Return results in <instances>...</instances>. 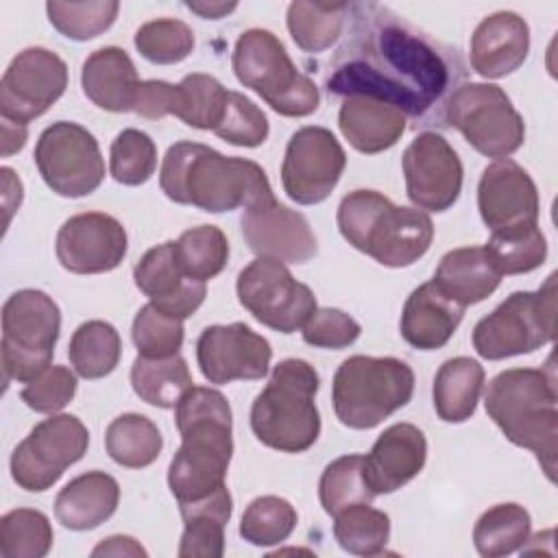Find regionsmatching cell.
Segmentation results:
<instances>
[{"instance_id": "19", "label": "cell", "mask_w": 558, "mask_h": 558, "mask_svg": "<svg viewBox=\"0 0 558 558\" xmlns=\"http://www.w3.org/2000/svg\"><path fill=\"white\" fill-rule=\"evenodd\" d=\"M477 207L493 235H512L538 227V192L512 159H497L484 168L477 183Z\"/></svg>"}, {"instance_id": "5", "label": "cell", "mask_w": 558, "mask_h": 558, "mask_svg": "<svg viewBox=\"0 0 558 558\" xmlns=\"http://www.w3.org/2000/svg\"><path fill=\"white\" fill-rule=\"evenodd\" d=\"M342 238L388 268L418 262L432 246V218L418 207H399L375 190H355L338 205Z\"/></svg>"}, {"instance_id": "51", "label": "cell", "mask_w": 558, "mask_h": 558, "mask_svg": "<svg viewBox=\"0 0 558 558\" xmlns=\"http://www.w3.org/2000/svg\"><path fill=\"white\" fill-rule=\"evenodd\" d=\"M92 556H148V551L131 536H109L92 549Z\"/></svg>"}, {"instance_id": "13", "label": "cell", "mask_w": 558, "mask_h": 558, "mask_svg": "<svg viewBox=\"0 0 558 558\" xmlns=\"http://www.w3.org/2000/svg\"><path fill=\"white\" fill-rule=\"evenodd\" d=\"M238 299L262 325L294 333L316 312L314 292L296 281L288 266L272 257H257L238 275Z\"/></svg>"}, {"instance_id": "38", "label": "cell", "mask_w": 558, "mask_h": 558, "mask_svg": "<svg viewBox=\"0 0 558 558\" xmlns=\"http://www.w3.org/2000/svg\"><path fill=\"white\" fill-rule=\"evenodd\" d=\"M338 545L353 556H377L390 538V519L368 504H353L333 517Z\"/></svg>"}, {"instance_id": "24", "label": "cell", "mask_w": 558, "mask_h": 558, "mask_svg": "<svg viewBox=\"0 0 558 558\" xmlns=\"http://www.w3.org/2000/svg\"><path fill=\"white\" fill-rule=\"evenodd\" d=\"M427 460L425 434L412 423L384 429L364 456V477L375 495H388L414 480Z\"/></svg>"}, {"instance_id": "29", "label": "cell", "mask_w": 558, "mask_h": 558, "mask_svg": "<svg viewBox=\"0 0 558 558\" xmlns=\"http://www.w3.org/2000/svg\"><path fill=\"white\" fill-rule=\"evenodd\" d=\"M120 501L116 477L105 471H87L70 480L54 499L57 521L72 532L94 530L113 517Z\"/></svg>"}, {"instance_id": "16", "label": "cell", "mask_w": 558, "mask_h": 558, "mask_svg": "<svg viewBox=\"0 0 558 558\" xmlns=\"http://www.w3.org/2000/svg\"><path fill=\"white\" fill-rule=\"evenodd\" d=\"M68 87L65 61L39 46L13 57L0 81V113L7 120L28 124L44 116Z\"/></svg>"}, {"instance_id": "48", "label": "cell", "mask_w": 558, "mask_h": 558, "mask_svg": "<svg viewBox=\"0 0 558 558\" xmlns=\"http://www.w3.org/2000/svg\"><path fill=\"white\" fill-rule=\"evenodd\" d=\"M214 133L227 144L255 148L268 140L270 126L264 111L251 98L240 92H229L225 118Z\"/></svg>"}, {"instance_id": "22", "label": "cell", "mask_w": 558, "mask_h": 558, "mask_svg": "<svg viewBox=\"0 0 558 558\" xmlns=\"http://www.w3.org/2000/svg\"><path fill=\"white\" fill-rule=\"evenodd\" d=\"M242 235L257 257L305 264L318 251L307 218L275 198L244 209Z\"/></svg>"}, {"instance_id": "43", "label": "cell", "mask_w": 558, "mask_h": 558, "mask_svg": "<svg viewBox=\"0 0 558 558\" xmlns=\"http://www.w3.org/2000/svg\"><path fill=\"white\" fill-rule=\"evenodd\" d=\"M120 2L94 0V2H48L46 13L50 24L68 39L87 41L105 33L118 17Z\"/></svg>"}, {"instance_id": "33", "label": "cell", "mask_w": 558, "mask_h": 558, "mask_svg": "<svg viewBox=\"0 0 558 558\" xmlns=\"http://www.w3.org/2000/svg\"><path fill=\"white\" fill-rule=\"evenodd\" d=\"M133 392L148 405L177 408L181 397L192 388L187 362L177 353L170 357L137 355L131 366Z\"/></svg>"}, {"instance_id": "30", "label": "cell", "mask_w": 558, "mask_h": 558, "mask_svg": "<svg viewBox=\"0 0 558 558\" xmlns=\"http://www.w3.org/2000/svg\"><path fill=\"white\" fill-rule=\"evenodd\" d=\"M432 281L447 299L469 307L488 299L501 275L484 246H462L442 255Z\"/></svg>"}, {"instance_id": "46", "label": "cell", "mask_w": 558, "mask_h": 558, "mask_svg": "<svg viewBox=\"0 0 558 558\" xmlns=\"http://www.w3.org/2000/svg\"><path fill=\"white\" fill-rule=\"evenodd\" d=\"M488 257L493 259L499 275H521L545 264L547 240L538 227L512 233L493 235L484 244Z\"/></svg>"}, {"instance_id": "45", "label": "cell", "mask_w": 558, "mask_h": 558, "mask_svg": "<svg viewBox=\"0 0 558 558\" xmlns=\"http://www.w3.org/2000/svg\"><path fill=\"white\" fill-rule=\"evenodd\" d=\"M157 168V146L148 133L124 129L116 135L109 148L111 177L122 185L146 183Z\"/></svg>"}, {"instance_id": "12", "label": "cell", "mask_w": 558, "mask_h": 558, "mask_svg": "<svg viewBox=\"0 0 558 558\" xmlns=\"http://www.w3.org/2000/svg\"><path fill=\"white\" fill-rule=\"evenodd\" d=\"M33 157L44 183L65 198L89 196L105 179L100 146L76 122L59 120L46 126L35 144Z\"/></svg>"}, {"instance_id": "49", "label": "cell", "mask_w": 558, "mask_h": 558, "mask_svg": "<svg viewBox=\"0 0 558 558\" xmlns=\"http://www.w3.org/2000/svg\"><path fill=\"white\" fill-rule=\"evenodd\" d=\"M74 395L76 375L61 364L48 366L20 390V399L39 414H54L63 410L74 399Z\"/></svg>"}, {"instance_id": "44", "label": "cell", "mask_w": 558, "mask_h": 558, "mask_svg": "<svg viewBox=\"0 0 558 558\" xmlns=\"http://www.w3.org/2000/svg\"><path fill=\"white\" fill-rule=\"evenodd\" d=\"M135 48L150 63L172 65L192 54L194 33L185 22L174 17L150 20L137 28Z\"/></svg>"}, {"instance_id": "32", "label": "cell", "mask_w": 558, "mask_h": 558, "mask_svg": "<svg viewBox=\"0 0 558 558\" xmlns=\"http://www.w3.org/2000/svg\"><path fill=\"white\" fill-rule=\"evenodd\" d=\"M484 388V368L466 355L442 362L434 377V410L445 423H464L475 414Z\"/></svg>"}, {"instance_id": "42", "label": "cell", "mask_w": 558, "mask_h": 558, "mask_svg": "<svg viewBox=\"0 0 558 558\" xmlns=\"http://www.w3.org/2000/svg\"><path fill=\"white\" fill-rule=\"evenodd\" d=\"M294 506L277 495L253 499L240 521V536L255 547H270L283 543L296 527Z\"/></svg>"}, {"instance_id": "25", "label": "cell", "mask_w": 558, "mask_h": 558, "mask_svg": "<svg viewBox=\"0 0 558 558\" xmlns=\"http://www.w3.org/2000/svg\"><path fill=\"white\" fill-rule=\"evenodd\" d=\"M530 52L527 22L512 11L486 15L471 35V68L484 78H501L523 65Z\"/></svg>"}, {"instance_id": "17", "label": "cell", "mask_w": 558, "mask_h": 558, "mask_svg": "<svg viewBox=\"0 0 558 558\" xmlns=\"http://www.w3.org/2000/svg\"><path fill=\"white\" fill-rule=\"evenodd\" d=\"M229 102V89L209 74H187L179 85L168 81H142L133 113L159 120L177 116L192 129L216 131L225 118Z\"/></svg>"}, {"instance_id": "8", "label": "cell", "mask_w": 558, "mask_h": 558, "mask_svg": "<svg viewBox=\"0 0 558 558\" xmlns=\"http://www.w3.org/2000/svg\"><path fill=\"white\" fill-rule=\"evenodd\" d=\"M231 63L235 78L259 94L279 116L303 118L318 109L316 83L296 70L288 50L270 31H244L235 41Z\"/></svg>"}, {"instance_id": "6", "label": "cell", "mask_w": 558, "mask_h": 558, "mask_svg": "<svg viewBox=\"0 0 558 558\" xmlns=\"http://www.w3.org/2000/svg\"><path fill=\"white\" fill-rule=\"evenodd\" d=\"M318 386V373L310 362L281 360L251 405V429L257 440L283 453L310 449L320 434V414L314 403Z\"/></svg>"}, {"instance_id": "37", "label": "cell", "mask_w": 558, "mask_h": 558, "mask_svg": "<svg viewBox=\"0 0 558 558\" xmlns=\"http://www.w3.org/2000/svg\"><path fill=\"white\" fill-rule=\"evenodd\" d=\"M532 519L519 504H497L488 508L473 527L475 549L486 558L508 556L530 541Z\"/></svg>"}, {"instance_id": "1", "label": "cell", "mask_w": 558, "mask_h": 558, "mask_svg": "<svg viewBox=\"0 0 558 558\" xmlns=\"http://www.w3.org/2000/svg\"><path fill=\"white\" fill-rule=\"evenodd\" d=\"M351 33L327 76L336 96H371L395 105L418 124H445L451 92L464 70L449 48L375 2L349 4Z\"/></svg>"}, {"instance_id": "21", "label": "cell", "mask_w": 558, "mask_h": 558, "mask_svg": "<svg viewBox=\"0 0 558 558\" xmlns=\"http://www.w3.org/2000/svg\"><path fill=\"white\" fill-rule=\"evenodd\" d=\"M126 246L122 222L102 211L76 214L57 233V259L74 275H98L118 268Z\"/></svg>"}, {"instance_id": "52", "label": "cell", "mask_w": 558, "mask_h": 558, "mask_svg": "<svg viewBox=\"0 0 558 558\" xmlns=\"http://www.w3.org/2000/svg\"><path fill=\"white\" fill-rule=\"evenodd\" d=\"M26 124L2 118V157H11L26 144Z\"/></svg>"}, {"instance_id": "23", "label": "cell", "mask_w": 558, "mask_h": 558, "mask_svg": "<svg viewBox=\"0 0 558 558\" xmlns=\"http://www.w3.org/2000/svg\"><path fill=\"white\" fill-rule=\"evenodd\" d=\"M135 286L150 299V303L168 316L190 318L205 301V281L187 277L177 257L174 240L148 248L133 268Z\"/></svg>"}, {"instance_id": "11", "label": "cell", "mask_w": 558, "mask_h": 558, "mask_svg": "<svg viewBox=\"0 0 558 558\" xmlns=\"http://www.w3.org/2000/svg\"><path fill=\"white\" fill-rule=\"evenodd\" d=\"M445 124L458 129L484 157L506 159L521 148L525 124L508 94L493 83L458 85L445 107Z\"/></svg>"}, {"instance_id": "4", "label": "cell", "mask_w": 558, "mask_h": 558, "mask_svg": "<svg viewBox=\"0 0 558 558\" xmlns=\"http://www.w3.org/2000/svg\"><path fill=\"white\" fill-rule=\"evenodd\" d=\"M556 381L545 368H508L488 384L484 408L501 434L530 449L547 480H556L558 408Z\"/></svg>"}, {"instance_id": "28", "label": "cell", "mask_w": 558, "mask_h": 558, "mask_svg": "<svg viewBox=\"0 0 558 558\" xmlns=\"http://www.w3.org/2000/svg\"><path fill=\"white\" fill-rule=\"evenodd\" d=\"M140 83L131 57L118 46L98 48L83 61V94L105 111H133Z\"/></svg>"}, {"instance_id": "15", "label": "cell", "mask_w": 558, "mask_h": 558, "mask_svg": "<svg viewBox=\"0 0 558 558\" xmlns=\"http://www.w3.org/2000/svg\"><path fill=\"white\" fill-rule=\"evenodd\" d=\"M347 155L325 126H301L292 133L281 163L283 192L299 205L323 203L338 185Z\"/></svg>"}, {"instance_id": "41", "label": "cell", "mask_w": 558, "mask_h": 558, "mask_svg": "<svg viewBox=\"0 0 558 558\" xmlns=\"http://www.w3.org/2000/svg\"><path fill=\"white\" fill-rule=\"evenodd\" d=\"M50 519L33 508H15L0 519L2 558H44L52 547Z\"/></svg>"}, {"instance_id": "10", "label": "cell", "mask_w": 558, "mask_h": 558, "mask_svg": "<svg viewBox=\"0 0 558 558\" xmlns=\"http://www.w3.org/2000/svg\"><path fill=\"white\" fill-rule=\"evenodd\" d=\"M61 331L59 305L41 290L24 288L2 305V371L4 381H31L54 355Z\"/></svg>"}, {"instance_id": "9", "label": "cell", "mask_w": 558, "mask_h": 558, "mask_svg": "<svg viewBox=\"0 0 558 558\" xmlns=\"http://www.w3.org/2000/svg\"><path fill=\"white\" fill-rule=\"evenodd\" d=\"M556 272L536 292L506 296L473 329V349L484 360L532 353L556 338Z\"/></svg>"}, {"instance_id": "40", "label": "cell", "mask_w": 558, "mask_h": 558, "mask_svg": "<svg viewBox=\"0 0 558 558\" xmlns=\"http://www.w3.org/2000/svg\"><path fill=\"white\" fill-rule=\"evenodd\" d=\"M320 506L329 517L353 504H371L377 495L364 477V456L349 453L329 462L318 482Z\"/></svg>"}, {"instance_id": "39", "label": "cell", "mask_w": 558, "mask_h": 558, "mask_svg": "<svg viewBox=\"0 0 558 558\" xmlns=\"http://www.w3.org/2000/svg\"><path fill=\"white\" fill-rule=\"evenodd\" d=\"M174 257L187 277L209 281L218 277L229 262L227 235L214 225L185 229L179 240H174Z\"/></svg>"}, {"instance_id": "50", "label": "cell", "mask_w": 558, "mask_h": 558, "mask_svg": "<svg viewBox=\"0 0 558 558\" xmlns=\"http://www.w3.org/2000/svg\"><path fill=\"white\" fill-rule=\"evenodd\" d=\"M301 333L303 340L312 347L338 351L353 344L360 338L362 327L353 316H349L342 310L316 307V312L303 325Z\"/></svg>"}, {"instance_id": "14", "label": "cell", "mask_w": 558, "mask_h": 558, "mask_svg": "<svg viewBox=\"0 0 558 558\" xmlns=\"http://www.w3.org/2000/svg\"><path fill=\"white\" fill-rule=\"evenodd\" d=\"M89 445V432L74 414H52L37 423L11 453V477L28 493H44L76 464Z\"/></svg>"}, {"instance_id": "27", "label": "cell", "mask_w": 558, "mask_h": 558, "mask_svg": "<svg viewBox=\"0 0 558 558\" xmlns=\"http://www.w3.org/2000/svg\"><path fill=\"white\" fill-rule=\"evenodd\" d=\"M405 122L401 109L371 96H344L338 111L340 133L364 155H377L395 146L405 131Z\"/></svg>"}, {"instance_id": "7", "label": "cell", "mask_w": 558, "mask_h": 558, "mask_svg": "<svg viewBox=\"0 0 558 558\" xmlns=\"http://www.w3.org/2000/svg\"><path fill=\"white\" fill-rule=\"evenodd\" d=\"M414 395V373L397 357H347L331 384L338 421L351 429H373L408 405Z\"/></svg>"}, {"instance_id": "26", "label": "cell", "mask_w": 558, "mask_h": 558, "mask_svg": "<svg viewBox=\"0 0 558 558\" xmlns=\"http://www.w3.org/2000/svg\"><path fill=\"white\" fill-rule=\"evenodd\" d=\"M464 316V307L447 299L434 281L421 283L401 312V336L418 351H436L449 342Z\"/></svg>"}, {"instance_id": "31", "label": "cell", "mask_w": 558, "mask_h": 558, "mask_svg": "<svg viewBox=\"0 0 558 558\" xmlns=\"http://www.w3.org/2000/svg\"><path fill=\"white\" fill-rule=\"evenodd\" d=\"M183 534L179 543L181 558H220L225 554V527L233 512V499L227 486L211 495L179 504Z\"/></svg>"}, {"instance_id": "20", "label": "cell", "mask_w": 558, "mask_h": 558, "mask_svg": "<svg viewBox=\"0 0 558 558\" xmlns=\"http://www.w3.org/2000/svg\"><path fill=\"white\" fill-rule=\"evenodd\" d=\"M196 360L209 384H231L235 379H262L268 373L270 342L244 323L205 327L196 342Z\"/></svg>"}, {"instance_id": "36", "label": "cell", "mask_w": 558, "mask_h": 558, "mask_svg": "<svg viewBox=\"0 0 558 558\" xmlns=\"http://www.w3.org/2000/svg\"><path fill=\"white\" fill-rule=\"evenodd\" d=\"M122 355L118 329L107 320H87L72 333L68 357L76 375L83 379H100L109 375Z\"/></svg>"}, {"instance_id": "35", "label": "cell", "mask_w": 558, "mask_h": 558, "mask_svg": "<svg viewBox=\"0 0 558 558\" xmlns=\"http://www.w3.org/2000/svg\"><path fill=\"white\" fill-rule=\"evenodd\" d=\"M349 2H305L288 7V31L303 52H323L331 48L344 28Z\"/></svg>"}, {"instance_id": "2", "label": "cell", "mask_w": 558, "mask_h": 558, "mask_svg": "<svg viewBox=\"0 0 558 558\" xmlns=\"http://www.w3.org/2000/svg\"><path fill=\"white\" fill-rule=\"evenodd\" d=\"M159 185L170 201L209 214L248 209L275 198L262 166L242 157H225L198 142H177L166 150Z\"/></svg>"}, {"instance_id": "3", "label": "cell", "mask_w": 558, "mask_h": 558, "mask_svg": "<svg viewBox=\"0 0 558 558\" xmlns=\"http://www.w3.org/2000/svg\"><path fill=\"white\" fill-rule=\"evenodd\" d=\"M174 423L181 447L170 462L168 486L179 504H187L225 486L233 456L231 408L220 390L192 386L174 408Z\"/></svg>"}, {"instance_id": "34", "label": "cell", "mask_w": 558, "mask_h": 558, "mask_svg": "<svg viewBox=\"0 0 558 558\" xmlns=\"http://www.w3.org/2000/svg\"><path fill=\"white\" fill-rule=\"evenodd\" d=\"M105 449L109 458L126 469H144L153 464L161 449L163 438L159 427L144 414H120L105 432Z\"/></svg>"}, {"instance_id": "47", "label": "cell", "mask_w": 558, "mask_h": 558, "mask_svg": "<svg viewBox=\"0 0 558 558\" xmlns=\"http://www.w3.org/2000/svg\"><path fill=\"white\" fill-rule=\"evenodd\" d=\"M137 355L170 357L183 347V320L163 314L153 303L140 307L131 329Z\"/></svg>"}, {"instance_id": "18", "label": "cell", "mask_w": 558, "mask_h": 558, "mask_svg": "<svg viewBox=\"0 0 558 558\" xmlns=\"http://www.w3.org/2000/svg\"><path fill=\"white\" fill-rule=\"evenodd\" d=\"M405 194L427 211H447L462 192V161L451 144L436 131L418 133L401 159Z\"/></svg>"}, {"instance_id": "53", "label": "cell", "mask_w": 558, "mask_h": 558, "mask_svg": "<svg viewBox=\"0 0 558 558\" xmlns=\"http://www.w3.org/2000/svg\"><path fill=\"white\" fill-rule=\"evenodd\" d=\"M185 7L205 20H220L231 11H235L238 4L235 2H229V4L227 2H185Z\"/></svg>"}]
</instances>
